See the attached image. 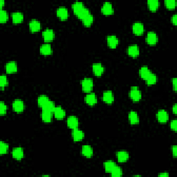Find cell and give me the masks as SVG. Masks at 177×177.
I'll list each match as a JSON object with an SVG mask.
<instances>
[{"mask_svg": "<svg viewBox=\"0 0 177 177\" xmlns=\"http://www.w3.org/2000/svg\"><path fill=\"white\" fill-rule=\"evenodd\" d=\"M129 96L132 100L137 102L139 101L141 99L142 94L140 91L138 89V88L136 87H133L131 88L130 92H129Z\"/></svg>", "mask_w": 177, "mask_h": 177, "instance_id": "cell-1", "label": "cell"}, {"mask_svg": "<svg viewBox=\"0 0 177 177\" xmlns=\"http://www.w3.org/2000/svg\"><path fill=\"white\" fill-rule=\"evenodd\" d=\"M93 86H94V82L91 78H86L82 81V87L84 92L89 93L92 90Z\"/></svg>", "mask_w": 177, "mask_h": 177, "instance_id": "cell-2", "label": "cell"}, {"mask_svg": "<svg viewBox=\"0 0 177 177\" xmlns=\"http://www.w3.org/2000/svg\"><path fill=\"white\" fill-rule=\"evenodd\" d=\"M13 108L15 112H22L24 110V102L21 100H15L13 103Z\"/></svg>", "mask_w": 177, "mask_h": 177, "instance_id": "cell-3", "label": "cell"}, {"mask_svg": "<svg viewBox=\"0 0 177 177\" xmlns=\"http://www.w3.org/2000/svg\"><path fill=\"white\" fill-rule=\"evenodd\" d=\"M56 13L58 17L62 20H67L68 18V16H69L68 10L65 7H64V6H61V7L58 8V10L56 11Z\"/></svg>", "mask_w": 177, "mask_h": 177, "instance_id": "cell-4", "label": "cell"}, {"mask_svg": "<svg viewBox=\"0 0 177 177\" xmlns=\"http://www.w3.org/2000/svg\"><path fill=\"white\" fill-rule=\"evenodd\" d=\"M101 11L104 15H112L113 13V8L112 4L110 3V2H105V3H104L103 6H102Z\"/></svg>", "mask_w": 177, "mask_h": 177, "instance_id": "cell-5", "label": "cell"}, {"mask_svg": "<svg viewBox=\"0 0 177 177\" xmlns=\"http://www.w3.org/2000/svg\"><path fill=\"white\" fill-rule=\"evenodd\" d=\"M146 41L147 44L149 45H155L158 42V37L157 35L154 32H149L147 33Z\"/></svg>", "mask_w": 177, "mask_h": 177, "instance_id": "cell-6", "label": "cell"}, {"mask_svg": "<svg viewBox=\"0 0 177 177\" xmlns=\"http://www.w3.org/2000/svg\"><path fill=\"white\" fill-rule=\"evenodd\" d=\"M67 125L71 129H76L78 127V120L74 116H71L67 118Z\"/></svg>", "mask_w": 177, "mask_h": 177, "instance_id": "cell-7", "label": "cell"}, {"mask_svg": "<svg viewBox=\"0 0 177 177\" xmlns=\"http://www.w3.org/2000/svg\"><path fill=\"white\" fill-rule=\"evenodd\" d=\"M132 29L134 33L136 35H142L144 32V26L140 22H135L132 26Z\"/></svg>", "mask_w": 177, "mask_h": 177, "instance_id": "cell-8", "label": "cell"}, {"mask_svg": "<svg viewBox=\"0 0 177 177\" xmlns=\"http://www.w3.org/2000/svg\"><path fill=\"white\" fill-rule=\"evenodd\" d=\"M157 118L158 121L160 122H165L168 121L169 119V115L168 113H167L166 111L165 110H159L157 113Z\"/></svg>", "mask_w": 177, "mask_h": 177, "instance_id": "cell-9", "label": "cell"}, {"mask_svg": "<svg viewBox=\"0 0 177 177\" xmlns=\"http://www.w3.org/2000/svg\"><path fill=\"white\" fill-rule=\"evenodd\" d=\"M85 102L88 105H94L97 103V97L94 93H89L85 97Z\"/></svg>", "mask_w": 177, "mask_h": 177, "instance_id": "cell-10", "label": "cell"}, {"mask_svg": "<svg viewBox=\"0 0 177 177\" xmlns=\"http://www.w3.org/2000/svg\"><path fill=\"white\" fill-rule=\"evenodd\" d=\"M13 157L17 160H21L24 157V151L21 147H15L12 152Z\"/></svg>", "mask_w": 177, "mask_h": 177, "instance_id": "cell-11", "label": "cell"}, {"mask_svg": "<svg viewBox=\"0 0 177 177\" xmlns=\"http://www.w3.org/2000/svg\"><path fill=\"white\" fill-rule=\"evenodd\" d=\"M42 37L46 42H51L54 38V32L51 29L47 28L42 33Z\"/></svg>", "mask_w": 177, "mask_h": 177, "instance_id": "cell-12", "label": "cell"}, {"mask_svg": "<svg viewBox=\"0 0 177 177\" xmlns=\"http://www.w3.org/2000/svg\"><path fill=\"white\" fill-rule=\"evenodd\" d=\"M118 39L114 35H110L107 37V44L111 49H115L118 44Z\"/></svg>", "mask_w": 177, "mask_h": 177, "instance_id": "cell-13", "label": "cell"}, {"mask_svg": "<svg viewBox=\"0 0 177 177\" xmlns=\"http://www.w3.org/2000/svg\"><path fill=\"white\" fill-rule=\"evenodd\" d=\"M93 72L96 76H101L104 72V67L100 63H95L93 64Z\"/></svg>", "mask_w": 177, "mask_h": 177, "instance_id": "cell-14", "label": "cell"}, {"mask_svg": "<svg viewBox=\"0 0 177 177\" xmlns=\"http://www.w3.org/2000/svg\"><path fill=\"white\" fill-rule=\"evenodd\" d=\"M29 28H30V30L32 32H38V31H40L41 28L40 22L36 20H31L30 23H29Z\"/></svg>", "mask_w": 177, "mask_h": 177, "instance_id": "cell-15", "label": "cell"}, {"mask_svg": "<svg viewBox=\"0 0 177 177\" xmlns=\"http://www.w3.org/2000/svg\"><path fill=\"white\" fill-rule=\"evenodd\" d=\"M128 53L129 56L133 57V58H136L139 55V48L137 45H131V46H129Z\"/></svg>", "mask_w": 177, "mask_h": 177, "instance_id": "cell-16", "label": "cell"}, {"mask_svg": "<svg viewBox=\"0 0 177 177\" xmlns=\"http://www.w3.org/2000/svg\"><path fill=\"white\" fill-rule=\"evenodd\" d=\"M53 113L56 118L59 120L63 119L65 116L64 110L60 106H56L55 110L53 111Z\"/></svg>", "mask_w": 177, "mask_h": 177, "instance_id": "cell-17", "label": "cell"}, {"mask_svg": "<svg viewBox=\"0 0 177 177\" xmlns=\"http://www.w3.org/2000/svg\"><path fill=\"white\" fill-rule=\"evenodd\" d=\"M84 138V133L82 131L80 130L78 128L74 129L73 131V138L74 141H80Z\"/></svg>", "mask_w": 177, "mask_h": 177, "instance_id": "cell-18", "label": "cell"}, {"mask_svg": "<svg viewBox=\"0 0 177 177\" xmlns=\"http://www.w3.org/2000/svg\"><path fill=\"white\" fill-rule=\"evenodd\" d=\"M103 100L107 104H112L114 100V97L112 92L110 91H106L103 94Z\"/></svg>", "mask_w": 177, "mask_h": 177, "instance_id": "cell-19", "label": "cell"}, {"mask_svg": "<svg viewBox=\"0 0 177 177\" xmlns=\"http://www.w3.org/2000/svg\"><path fill=\"white\" fill-rule=\"evenodd\" d=\"M6 71L8 74H13L17 71V66L15 62H9L6 64Z\"/></svg>", "mask_w": 177, "mask_h": 177, "instance_id": "cell-20", "label": "cell"}, {"mask_svg": "<svg viewBox=\"0 0 177 177\" xmlns=\"http://www.w3.org/2000/svg\"><path fill=\"white\" fill-rule=\"evenodd\" d=\"M40 53L44 56H49L52 53V49L50 44H43L40 47Z\"/></svg>", "mask_w": 177, "mask_h": 177, "instance_id": "cell-21", "label": "cell"}, {"mask_svg": "<svg viewBox=\"0 0 177 177\" xmlns=\"http://www.w3.org/2000/svg\"><path fill=\"white\" fill-rule=\"evenodd\" d=\"M129 122L131 124H136L139 122V118H138V116L137 113L134 111H131L129 113Z\"/></svg>", "mask_w": 177, "mask_h": 177, "instance_id": "cell-22", "label": "cell"}, {"mask_svg": "<svg viewBox=\"0 0 177 177\" xmlns=\"http://www.w3.org/2000/svg\"><path fill=\"white\" fill-rule=\"evenodd\" d=\"M82 153L87 158H91L93 155V149L90 145H84L82 149Z\"/></svg>", "mask_w": 177, "mask_h": 177, "instance_id": "cell-23", "label": "cell"}, {"mask_svg": "<svg viewBox=\"0 0 177 177\" xmlns=\"http://www.w3.org/2000/svg\"><path fill=\"white\" fill-rule=\"evenodd\" d=\"M117 158L118 160L121 163L126 162L129 158V154L127 152L121 151L117 153Z\"/></svg>", "mask_w": 177, "mask_h": 177, "instance_id": "cell-24", "label": "cell"}, {"mask_svg": "<svg viewBox=\"0 0 177 177\" xmlns=\"http://www.w3.org/2000/svg\"><path fill=\"white\" fill-rule=\"evenodd\" d=\"M72 8H73V10H74V12L75 14H76V15H78L79 14V13H80V11L82 10L84 8H85V6H84V4L82 3V2H75L74 4H73Z\"/></svg>", "mask_w": 177, "mask_h": 177, "instance_id": "cell-25", "label": "cell"}, {"mask_svg": "<svg viewBox=\"0 0 177 177\" xmlns=\"http://www.w3.org/2000/svg\"><path fill=\"white\" fill-rule=\"evenodd\" d=\"M24 19V15L20 12H15L12 14V20L15 24H18L22 22Z\"/></svg>", "mask_w": 177, "mask_h": 177, "instance_id": "cell-26", "label": "cell"}, {"mask_svg": "<svg viewBox=\"0 0 177 177\" xmlns=\"http://www.w3.org/2000/svg\"><path fill=\"white\" fill-rule=\"evenodd\" d=\"M52 113L51 112H49V111L44 110H42V119L44 122H49L51 121L52 120Z\"/></svg>", "mask_w": 177, "mask_h": 177, "instance_id": "cell-27", "label": "cell"}, {"mask_svg": "<svg viewBox=\"0 0 177 177\" xmlns=\"http://www.w3.org/2000/svg\"><path fill=\"white\" fill-rule=\"evenodd\" d=\"M148 8L152 11H156L159 6V2L158 0H149L147 2Z\"/></svg>", "mask_w": 177, "mask_h": 177, "instance_id": "cell-28", "label": "cell"}, {"mask_svg": "<svg viewBox=\"0 0 177 177\" xmlns=\"http://www.w3.org/2000/svg\"><path fill=\"white\" fill-rule=\"evenodd\" d=\"M152 72L150 71V70H149L147 67H142L140 69L139 71V74L140 77H141L142 79H144V80H145V79L149 76V75Z\"/></svg>", "mask_w": 177, "mask_h": 177, "instance_id": "cell-29", "label": "cell"}, {"mask_svg": "<svg viewBox=\"0 0 177 177\" xmlns=\"http://www.w3.org/2000/svg\"><path fill=\"white\" fill-rule=\"evenodd\" d=\"M49 100H50L46 96H45V95H42V96H40L39 98H38V103L39 106H41L42 108H43Z\"/></svg>", "mask_w": 177, "mask_h": 177, "instance_id": "cell-30", "label": "cell"}, {"mask_svg": "<svg viewBox=\"0 0 177 177\" xmlns=\"http://www.w3.org/2000/svg\"><path fill=\"white\" fill-rule=\"evenodd\" d=\"M146 80V82L148 85H152L154 84H155L157 81V78H156V75H154L152 73H151L149 75V76L145 79Z\"/></svg>", "mask_w": 177, "mask_h": 177, "instance_id": "cell-31", "label": "cell"}, {"mask_svg": "<svg viewBox=\"0 0 177 177\" xmlns=\"http://www.w3.org/2000/svg\"><path fill=\"white\" fill-rule=\"evenodd\" d=\"M115 163L113 162L112 160H108L104 163V167H105V169L106 172H111L112 171V170L116 166Z\"/></svg>", "mask_w": 177, "mask_h": 177, "instance_id": "cell-32", "label": "cell"}, {"mask_svg": "<svg viewBox=\"0 0 177 177\" xmlns=\"http://www.w3.org/2000/svg\"><path fill=\"white\" fill-rule=\"evenodd\" d=\"M122 170L121 167L118 166V165H116L114 168H113L112 170V171L111 172V175L113 177H119L122 176Z\"/></svg>", "mask_w": 177, "mask_h": 177, "instance_id": "cell-33", "label": "cell"}, {"mask_svg": "<svg viewBox=\"0 0 177 177\" xmlns=\"http://www.w3.org/2000/svg\"><path fill=\"white\" fill-rule=\"evenodd\" d=\"M93 22H94V17L91 13L82 20V22L85 26H90L92 24Z\"/></svg>", "mask_w": 177, "mask_h": 177, "instance_id": "cell-34", "label": "cell"}, {"mask_svg": "<svg viewBox=\"0 0 177 177\" xmlns=\"http://www.w3.org/2000/svg\"><path fill=\"white\" fill-rule=\"evenodd\" d=\"M55 108H56V105H55V104H54L53 102L49 100L48 103L45 105L44 107L42 108V110L49 111V112L53 113V111H54V110H55Z\"/></svg>", "mask_w": 177, "mask_h": 177, "instance_id": "cell-35", "label": "cell"}, {"mask_svg": "<svg viewBox=\"0 0 177 177\" xmlns=\"http://www.w3.org/2000/svg\"><path fill=\"white\" fill-rule=\"evenodd\" d=\"M90 14V12L89 10H88V9L87 8H84L82 10L80 13H79V14L77 15L78 16V17L79 18V19H80L82 20L84 18H85L88 15Z\"/></svg>", "mask_w": 177, "mask_h": 177, "instance_id": "cell-36", "label": "cell"}, {"mask_svg": "<svg viewBox=\"0 0 177 177\" xmlns=\"http://www.w3.org/2000/svg\"><path fill=\"white\" fill-rule=\"evenodd\" d=\"M8 20V14L6 10H1L0 13V22L1 23H4V22H7Z\"/></svg>", "mask_w": 177, "mask_h": 177, "instance_id": "cell-37", "label": "cell"}, {"mask_svg": "<svg viewBox=\"0 0 177 177\" xmlns=\"http://www.w3.org/2000/svg\"><path fill=\"white\" fill-rule=\"evenodd\" d=\"M8 150V145L3 141L0 142V154H4Z\"/></svg>", "mask_w": 177, "mask_h": 177, "instance_id": "cell-38", "label": "cell"}, {"mask_svg": "<svg viewBox=\"0 0 177 177\" xmlns=\"http://www.w3.org/2000/svg\"><path fill=\"white\" fill-rule=\"evenodd\" d=\"M7 85H8L7 78H6V76H4V75H2L1 77H0V87H1L2 89H4V88Z\"/></svg>", "mask_w": 177, "mask_h": 177, "instance_id": "cell-39", "label": "cell"}, {"mask_svg": "<svg viewBox=\"0 0 177 177\" xmlns=\"http://www.w3.org/2000/svg\"><path fill=\"white\" fill-rule=\"evenodd\" d=\"M165 6L169 9H174L176 7V1L174 0H167L165 2Z\"/></svg>", "mask_w": 177, "mask_h": 177, "instance_id": "cell-40", "label": "cell"}, {"mask_svg": "<svg viewBox=\"0 0 177 177\" xmlns=\"http://www.w3.org/2000/svg\"><path fill=\"white\" fill-rule=\"evenodd\" d=\"M6 111H7V106L6 105V104L3 101H2L0 103V114H5L6 113Z\"/></svg>", "mask_w": 177, "mask_h": 177, "instance_id": "cell-41", "label": "cell"}, {"mask_svg": "<svg viewBox=\"0 0 177 177\" xmlns=\"http://www.w3.org/2000/svg\"><path fill=\"white\" fill-rule=\"evenodd\" d=\"M176 120H174V121H172L171 122V123H170V126H171V128L172 129H173L174 131H176L177 129V122H176Z\"/></svg>", "mask_w": 177, "mask_h": 177, "instance_id": "cell-42", "label": "cell"}, {"mask_svg": "<svg viewBox=\"0 0 177 177\" xmlns=\"http://www.w3.org/2000/svg\"><path fill=\"white\" fill-rule=\"evenodd\" d=\"M172 154H173V156H174V157H176V154H177V147L176 146V145H174V146L172 147Z\"/></svg>", "mask_w": 177, "mask_h": 177, "instance_id": "cell-43", "label": "cell"}, {"mask_svg": "<svg viewBox=\"0 0 177 177\" xmlns=\"http://www.w3.org/2000/svg\"><path fill=\"white\" fill-rule=\"evenodd\" d=\"M172 22L173 23L174 25H176V22H177L176 15H173V17H172Z\"/></svg>", "mask_w": 177, "mask_h": 177, "instance_id": "cell-44", "label": "cell"}, {"mask_svg": "<svg viewBox=\"0 0 177 177\" xmlns=\"http://www.w3.org/2000/svg\"><path fill=\"white\" fill-rule=\"evenodd\" d=\"M172 84H173L174 90L176 91V78H173V80H172Z\"/></svg>", "mask_w": 177, "mask_h": 177, "instance_id": "cell-45", "label": "cell"}, {"mask_svg": "<svg viewBox=\"0 0 177 177\" xmlns=\"http://www.w3.org/2000/svg\"><path fill=\"white\" fill-rule=\"evenodd\" d=\"M176 106H177L176 104H175V105H174L173 106V107H172V110H173V112H174V113H175V114L176 113V111H177Z\"/></svg>", "mask_w": 177, "mask_h": 177, "instance_id": "cell-46", "label": "cell"}, {"mask_svg": "<svg viewBox=\"0 0 177 177\" xmlns=\"http://www.w3.org/2000/svg\"><path fill=\"white\" fill-rule=\"evenodd\" d=\"M158 176H160V177H162V176L166 177V176H169V174H167V173H166V172H165V173H161V174H160Z\"/></svg>", "mask_w": 177, "mask_h": 177, "instance_id": "cell-47", "label": "cell"}, {"mask_svg": "<svg viewBox=\"0 0 177 177\" xmlns=\"http://www.w3.org/2000/svg\"><path fill=\"white\" fill-rule=\"evenodd\" d=\"M4 0H2V2H1V8H2V7H3V6H4Z\"/></svg>", "mask_w": 177, "mask_h": 177, "instance_id": "cell-48", "label": "cell"}]
</instances>
